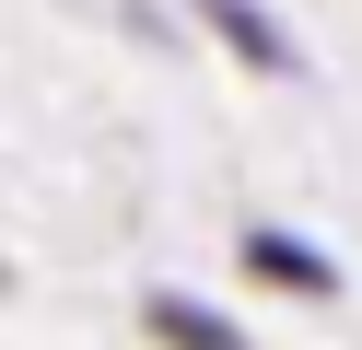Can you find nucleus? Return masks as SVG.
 Returning a JSON list of instances; mask_svg holds the SVG:
<instances>
[{
  "mask_svg": "<svg viewBox=\"0 0 362 350\" xmlns=\"http://www.w3.org/2000/svg\"><path fill=\"white\" fill-rule=\"evenodd\" d=\"M211 23H234V47H245V59H269V70H292V47L269 35V23L245 12V0H211Z\"/></svg>",
  "mask_w": 362,
  "mask_h": 350,
  "instance_id": "f257e3e1",
  "label": "nucleus"
}]
</instances>
